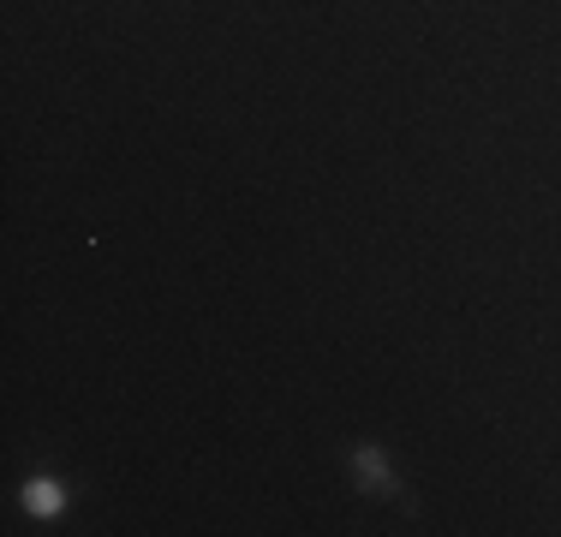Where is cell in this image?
<instances>
[{
    "label": "cell",
    "instance_id": "cell-1",
    "mask_svg": "<svg viewBox=\"0 0 561 537\" xmlns=\"http://www.w3.org/2000/svg\"><path fill=\"white\" fill-rule=\"evenodd\" d=\"M346 472H353V490L370 495V502H394V495H407V483H400L394 460L382 442H353L346 448Z\"/></svg>",
    "mask_w": 561,
    "mask_h": 537
},
{
    "label": "cell",
    "instance_id": "cell-2",
    "mask_svg": "<svg viewBox=\"0 0 561 537\" xmlns=\"http://www.w3.org/2000/svg\"><path fill=\"white\" fill-rule=\"evenodd\" d=\"M19 507L36 519V526H55V519L66 514V483L55 472H31L19 483Z\"/></svg>",
    "mask_w": 561,
    "mask_h": 537
}]
</instances>
